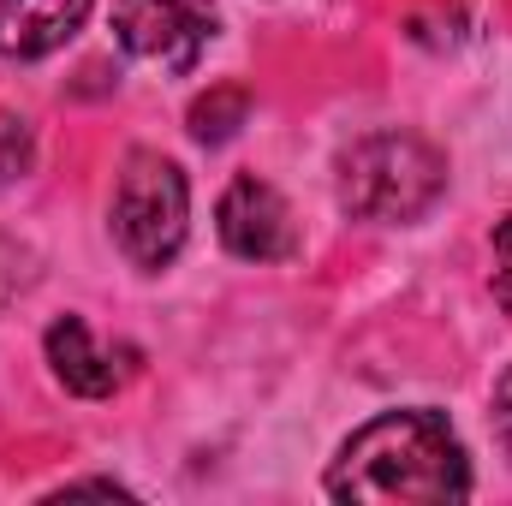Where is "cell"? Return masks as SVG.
Listing matches in <instances>:
<instances>
[{
    "label": "cell",
    "instance_id": "obj_1",
    "mask_svg": "<svg viewBox=\"0 0 512 506\" xmlns=\"http://www.w3.org/2000/svg\"><path fill=\"white\" fill-rule=\"evenodd\" d=\"M334 501H370V506H441L471 495V459L441 411H387L364 423L334 471H328Z\"/></svg>",
    "mask_w": 512,
    "mask_h": 506
},
{
    "label": "cell",
    "instance_id": "obj_2",
    "mask_svg": "<svg viewBox=\"0 0 512 506\" xmlns=\"http://www.w3.org/2000/svg\"><path fill=\"white\" fill-rule=\"evenodd\" d=\"M447 191V161L411 131H370L340 155V209L358 221H423Z\"/></svg>",
    "mask_w": 512,
    "mask_h": 506
},
{
    "label": "cell",
    "instance_id": "obj_3",
    "mask_svg": "<svg viewBox=\"0 0 512 506\" xmlns=\"http://www.w3.org/2000/svg\"><path fill=\"white\" fill-rule=\"evenodd\" d=\"M191 227V185L161 149H131L114 185V245L137 268H167Z\"/></svg>",
    "mask_w": 512,
    "mask_h": 506
},
{
    "label": "cell",
    "instance_id": "obj_4",
    "mask_svg": "<svg viewBox=\"0 0 512 506\" xmlns=\"http://www.w3.org/2000/svg\"><path fill=\"white\" fill-rule=\"evenodd\" d=\"M114 36L155 72H191L215 42V0H114Z\"/></svg>",
    "mask_w": 512,
    "mask_h": 506
},
{
    "label": "cell",
    "instance_id": "obj_5",
    "mask_svg": "<svg viewBox=\"0 0 512 506\" xmlns=\"http://www.w3.org/2000/svg\"><path fill=\"white\" fill-rule=\"evenodd\" d=\"M215 227H221V245L233 256H245V262H286L298 251V227H292L286 197L268 179H256V173H239L221 191Z\"/></svg>",
    "mask_w": 512,
    "mask_h": 506
},
{
    "label": "cell",
    "instance_id": "obj_6",
    "mask_svg": "<svg viewBox=\"0 0 512 506\" xmlns=\"http://www.w3.org/2000/svg\"><path fill=\"white\" fill-rule=\"evenodd\" d=\"M48 364H54V376L66 381L72 393H84V399H108V393L126 387L137 352H108V346L90 340L84 316H60V322L48 328Z\"/></svg>",
    "mask_w": 512,
    "mask_h": 506
},
{
    "label": "cell",
    "instance_id": "obj_7",
    "mask_svg": "<svg viewBox=\"0 0 512 506\" xmlns=\"http://www.w3.org/2000/svg\"><path fill=\"white\" fill-rule=\"evenodd\" d=\"M96 0H0V60H42L66 48Z\"/></svg>",
    "mask_w": 512,
    "mask_h": 506
},
{
    "label": "cell",
    "instance_id": "obj_8",
    "mask_svg": "<svg viewBox=\"0 0 512 506\" xmlns=\"http://www.w3.org/2000/svg\"><path fill=\"white\" fill-rule=\"evenodd\" d=\"M245 114H251L245 90H209L203 102H191V137L197 143H227L233 131L245 126Z\"/></svg>",
    "mask_w": 512,
    "mask_h": 506
},
{
    "label": "cell",
    "instance_id": "obj_9",
    "mask_svg": "<svg viewBox=\"0 0 512 506\" xmlns=\"http://www.w3.org/2000/svg\"><path fill=\"white\" fill-rule=\"evenodd\" d=\"M30 286H36V251H30L24 239L0 233V310H6V304H18Z\"/></svg>",
    "mask_w": 512,
    "mask_h": 506
},
{
    "label": "cell",
    "instance_id": "obj_10",
    "mask_svg": "<svg viewBox=\"0 0 512 506\" xmlns=\"http://www.w3.org/2000/svg\"><path fill=\"white\" fill-rule=\"evenodd\" d=\"M495 292H501V304L512 310V215L501 221V233H495Z\"/></svg>",
    "mask_w": 512,
    "mask_h": 506
},
{
    "label": "cell",
    "instance_id": "obj_11",
    "mask_svg": "<svg viewBox=\"0 0 512 506\" xmlns=\"http://www.w3.org/2000/svg\"><path fill=\"white\" fill-rule=\"evenodd\" d=\"M495 435H501V447H507V459H512V370L495 381Z\"/></svg>",
    "mask_w": 512,
    "mask_h": 506
}]
</instances>
